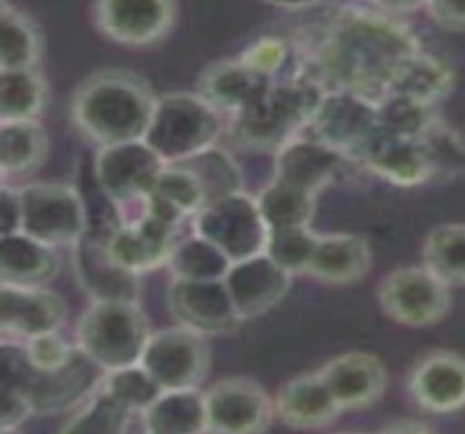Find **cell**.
Listing matches in <instances>:
<instances>
[{
  "mask_svg": "<svg viewBox=\"0 0 465 434\" xmlns=\"http://www.w3.org/2000/svg\"><path fill=\"white\" fill-rule=\"evenodd\" d=\"M221 133V112L199 92H171L158 96L144 143L160 155L164 164H180L214 146Z\"/></svg>",
  "mask_w": 465,
  "mask_h": 434,
  "instance_id": "obj_5",
  "label": "cell"
},
{
  "mask_svg": "<svg viewBox=\"0 0 465 434\" xmlns=\"http://www.w3.org/2000/svg\"><path fill=\"white\" fill-rule=\"evenodd\" d=\"M208 432L258 434L272 426L275 401L256 380L225 378L203 390Z\"/></svg>",
  "mask_w": 465,
  "mask_h": 434,
  "instance_id": "obj_13",
  "label": "cell"
},
{
  "mask_svg": "<svg viewBox=\"0 0 465 434\" xmlns=\"http://www.w3.org/2000/svg\"><path fill=\"white\" fill-rule=\"evenodd\" d=\"M166 164L144 140L99 146L94 160L96 186L116 208L143 203Z\"/></svg>",
  "mask_w": 465,
  "mask_h": 434,
  "instance_id": "obj_11",
  "label": "cell"
},
{
  "mask_svg": "<svg viewBox=\"0 0 465 434\" xmlns=\"http://www.w3.org/2000/svg\"><path fill=\"white\" fill-rule=\"evenodd\" d=\"M409 393L420 409L450 415L465 409V358L454 351H430L409 376Z\"/></svg>",
  "mask_w": 465,
  "mask_h": 434,
  "instance_id": "obj_21",
  "label": "cell"
},
{
  "mask_svg": "<svg viewBox=\"0 0 465 434\" xmlns=\"http://www.w3.org/2000/svg\"><path fill=\"white\" fill-rule=\"evenodd\" d=\"M319 242V234L311 227H289V230L269 232L264 253L280 264L286 273L306 275Z\"/></svg>",
  "mask_w": 465,
  "mask_h": 434,
  "instance_id": "obj_42",
  "label": "cell"
},
{
  "mask_svg": "<svg viewBox=\"0 0 465 434\" xmlns=\"http://www.w3.org/2000/svg\"><path fill=\"white\" fill-rule=\"evenodd\" d=\"M232 258L202 234L180 238L166 269L175 280H225Z\"/></svg>",
  "mask_w": 465,
  "mask_h": 434,
  "instance_id": "obj_34",
  "label": "cell"
},
{
  "mask_svg": "<svg viewBox=\"0 0 465 434\" xmlns=\"http://www.w3.org/2000/svg\"><path fill=\"white\" fill-rule=\"evenodd\" d=\"M319 373L343 412L370 409L387 390L385 362L370 351H345L328 360Z\"/></svg>",
  "mask_w": 465,
  "mask_h": 434,
  "instance_id": "obj_22",
  "label": "cell"
},
{
  "mask_svg": "<svg viewBox=\"0 0 465 434\" xmlns=\"http://www.w3.org/2000/svg\"><path fill=\"white\" fill-rule=\"evenodd\" d=\"M256 203L269 232L311 227L317 208V194L273 177L258 192Z\"/></svg>",
  "mask_w": 465,
  "mask_h": 434,
  "instance_id": "obj_32",
  "label": "cell"
},
{
  "mask_svg": "<svg viewBox=\"0 0 465 434\" xmlns=\"http://www.w3.org/2000/svg\"><path fill=\"white\" fill-rule=\"evenodd\" d=\"M46 103L48 84L40 70H0V123L35 121Z\"/></svg>",
  "mask_w": 465,
  "mask_h": 434,
  "instance_id": "obj_33",
  "label": "cell"
},
{
  "mask_svg": "<svg viewBox=\"0 0 465 434\" xmlns=\"http://www.w3.org/2000/svg\"><path fill=\"white\" fill-rule=\"evenodd\" d=\"M273 81L252 70L241 57L219 59L199 74L197 92L221 113L234 116L261 99Z\"/></svg>",
  "mask_w": 465,
  "mask_h": 434,
  "instance_id": "obj_23",
  "label": "cell"
},
{
  "mask_svg": "<svg viewBox=\"0 0 465 434\" xmlns=\"http://www.w3.org/2000/svg\"><path fill=\"white\" fill-rule=\"evenodd\" d=\"M275 417L291 428L312 430L330 426L341 415L339 401L323 382L322 373H302L275 393Z\"/></svg>",
  "mask_w": 465,
  "mask_h": 434,
  "instance_id": "obj_24",
  "label": "cell"
},
{
  "mask_svg": "<svg viewBox=\"0 0 465 434\" xmlns=\"http://www.w3.org/2000/svg\"><path fill=\"white\" fill-rule=\"evenodd\" d=\"M26 356L34 362L37 371H55V369L64 367L70 358L74 356V351L79 350L77 343H70L66 336H62L59 330H53V332L37 334L34 339L23 340Z\"/></svg>",
  "mask_w": 465,
  "mask_h": 434,
  "instance_id": "obj_43",
  "label": "cell"
},
{
  "mask_svg": "<svg viewBox=\"0 0 465 434\" xmlns=\"http://www.w3.org/2000/svg\"><path fill=\"white\" fill-rule=\"evenodd\" d=\"M92 20L107 40L147 48L169 35L177 20L175 0H94Z\"/></svg>",
  "mask_w": 465,
  "mask_h": 434,
  "instance_id": "obj_12",
  "label": "cell"
},
{
  "mask_svg": "<svg viewBox=\"0 0 465 434\" xmlns=\"http://www.w3.org/2000/svg\"><path fill=\"white\" fill-rule=\"evenodd\" d=\"M374 3L385 14L400 15V14L418 12V9L426 7V5H429V0H374Z\"/></svg>",
  "mask_w": 465,
  "mask_h": 434,
  "instance_id": "obj_48",
  "label": "cell"
},
{
  "mask_svg": "<svg viewBox=\"0 0 465 434\" xmlns=\"http://www.w3.org/2000/svg\"><path fill=\"white\" fill-rule=\"evenodd\" d=\"M180 164L188 168L199 182V186L203 190L205 205L213 203L216 199H223L227 194L245 190V179H242L239 164L232 160L227 151L216 144L202 151V153L188 157Z\"/></svg>",
  "mask_w": 465,
  "mask_h": 434,
  "instance_id": "obj_35",
  "label": "cell"
},
{
  "mask_svg": "<svg viewBox=\"0 0 465 434\" xmlns=\"http://www.w3.org/2000/svg\"><path fill=\"white\" fill-rule=\"evenodd\" d=\"M140 417L143 430L151 434L208 432L205 398L199 389L164 390Z\"/></svg>",
  "mask_w": 465,
  "mask_h": 434,
  "instance_id": "obj_29",
  "label": "cell"
},
{
  "mask_svg": "<svg viewBox=\"0 0 465 434\" xmlns=\"http://www.w3.org/2000/svg\"><path fill=\"white\" fill-rule=\"evenodd\" d=\"M323 92L300 74L273 81L261 99L232 116L227 135L241 149L275 153L291 138L306 132Z\"/></svg>",
  "mask_w": 465,
  "mask_h": 434,
  "instance_id": "obj_3",
  "label": "cell"
},
{
  "mask_svg": "<svg viewBox=\"0 0 465 434\" xmlns=\"http://www.w3.org/2000/svg\"><path fill=\"white\" fill-rule=\"evenodd\" d=\"M210 362L213 354L205 336L177 323L175 328L151 332L140 365L164 390H183L202 387L208 378Z\"/></svg>",
  "mask_w": 465,
  "mask_h": 434,
  "instance_id": "obj_9",
  "label": "cell"
},
{
  "mask_svg": "<svg viewBox=\"0 0 465 434\" xmlns=\"http://www.w3.org/2000/svg\"><path fill=\"white\" fill-rule=\"evenodd\" d=\"M352 157L311 133H300L273 153V177L319 194L345 173Z\"/></svg>",
  "mask_w": 465,
  "mask_h": 434,
  "instance_id": "obj_18",
  "label": "cell"
},
{
  "mask_svg": "<svg viewBox=\"0 0 465 434\" xmlns=\"http://www.w3.org/2000/svg\"><path fill=\"white\" fill-rule=\"evenodd\" d=\"M293 275L275 264L267 253L232 262L225 275V286L239 311L242 323L272 312L291 291Z\"/></svg>",
  "mask_w": 465,
  "mask_h": 434,
  "instance_id": "obj_19",
  "label": "cell"
},
{
  "mask_svg": "<svg viewBox=\"0 0 465 434\" xmlns=\"http://www.w3.org/2000/svg\"><path fill=\"white\" fill-rule=\"evenodd\" d=\"M151 339L140 301H92L77 323V347L105 371L143 360Z\"/></svg>",
  "mask_w": 465,
  "mask_h": 434,
  "instance_id": "obj_4",
  "label": "cell"
},
{
  "mask_svg": "<svg viewBox=\"0 0 465 434\" xmlns=\"http://www.w3.org/2000/svg\"><path fill=\"white\" fill-rule=\"evenodd\" d=\"M134 412L123 401L99 387L90 399H85L79 409H74L68 421L62 426V432L73 434H121L127 430V423Z\"/></svg>",
  "mask_w": 465,
  "mask_h": 434,
  "instance_id": "obj_38",
  "label": "cell"
},
{
  "mask_svg": "<svg viewBox=\"0 0 465 434\" xmlns=\"http://www.w3.org/2000/svg\"><path fill=\"white\" fill-rule=\"evenodd\" d=\"M105 369H101L88 354L77 350L64 367L55 371H37L29 390L35 415H55L74 410L99 390Z\"/></svg>",
  "mask_w": 465,
  "mask_h": 434,
  "instance_id": "obj_20",
  "label": "cell"
},
{
  "mask_svg": "<svg viewBox=\"0 0 465 434\" xmlns=\"http://www.w3.org/2000/svg\"><path fill=\"white\" fill-rule=\"evenodd\" d=\"M23 232V201L20 190L3 182L0 188V236Z\"/></svg>",
  "mask_w": 465,
  "mask_h": 434,
  "instance_id": "obj_46",
  "label": "cell"
},
{
  "mask_svg": "<svg viewBox=\"0 0 465 434\" xmlns=\"http://www.w3.org/2000/svg\"><path fill=\"white\" fill-rule=\"evenodd\" d=\"M378 132V101L354 90L323 92L306 133L356 160Z\"/></svg>",
  "mask_w": 465,
  "mask_h": 434,
  "instance_id": "obj_10",
  "label": "cell"
},
{
  "mask_svg": "<svg viewBox=\"0 0 465 434\" xmlns=\"http://www.w3.org/2000/svg\"><path fill=\"white\" fill-rule=\"evenodd\" d=\"M424 267L448 286H465V223L440 225L424 242Z\"/></svg>",
  "mask_w": 465,
  "mask_h": 434,
  "instance_id": "obj_37",
  "label": "cell"
},
{
  "mask_svg": "<svg viewBox=\"0 0 465 434\" xmlns=\"http://www.w3.org/2000/svg\"><path fill=\"white\" fill-rule=\"evenodd\" d=\"M378 303L391 321L407 328H429L450 311V286L424 264L402 267L382 278Z\"/></svg>",
  "mask_w": 465,
  "mask_h": 434,
  "instance_id": "obj_8",
  "label": "cell"
},
{
  "mask_svg": "<svg viewBox=\"0 0 465 434\" xmlns=\"http://www.w3.org/2000/svg\"><path fill=\"white\" fill-rule=\"evenodd\" d=\"M437 121V105L413 99L400 92L378 99V132L396 135V138L420 140L426 129Z\"/></svg>",
  "mask_w": 465,
  "mask_h": 434,
  "instance_id": "obj_36",
  "label": "cell"
},
{
  "mask_svg": "<svg viewBox=\"0 0 465 434\" xmlns=\"http://www.w3.org/2000/svg\"><path fill=\"white\" fill-rule=\"evenodd\" d=\"M407 419H402V423H393V426H387V432H430V426H424V423H404Z\"/></svg>",
  "mask_w": 465,
  "mask_h": 434,
  "instance_id": "obj_50",
  "label": "cell"
},
{
  "mask_svg": "<svg viewBox=\"0 0 465 434\" xmlns=\"http://www.w3.org/2000/svg\"><path fill=\"white\" fill-rule=\"evenodd\" d=\"M68 306L62 295L46 286L0 284V332L3 339L29 340L37 334L59 330Z\"/></svg>",
  "mask_w": 465,
  "mask_h": 434,
  "instance_id": "obj_17",
  "label": "cell"
},
{
  "mask_svg": "<svg viewBox=\"0 0 465 434\" xmlns=\"http://www.w3.org/2000/svg\"><path fill=\"white\" fill-rule=\"evenodd\" d=\"M191 223L194 234H202L223 249L232 262L262 253L269 238V227L258 210L256 197L245 190L203 205Z\"/></svg>",
  "mask_w": 465,
  "mask_h": 434,
  "instance_id": "obj_7",
  "label": "cell"
},
{
  "mask_svg": "<svg viewBox=\"0 0 465 434\" xmlns=\"http://www.w3.org/2000/svg\"><path fill=\"white\" fill-rule=\"evenodd\" d=\"M143 208V203H140ZM180 227L158 216L140 212L134 219H125L107 238L112 256L123 267L143 275L169 264L173 249L180 242Z\"/></svg>",
  "mask_w": 465,
  "mask_h": 434,
  "instance_id": "obj_16",
  "label": "cell"
},
{
  "mask_svg": "<svg viewBox=\"0 0 465 434\" xmlns=\"http://www.w3.org/2000/svg\"><path fill=\"white\" fill-rule=\"evenodd\" d=\"M155 94L151 84L132 70L110 68L92 73L68 101L70 124L96 146L144 140L153 118Z\"/></svg>",
  "mask_w": 465,
  "mask_h": 434,
  "instance_id": "obj_2",
  "label": "cell"
},
{
  "mask_svg": "<svg viewBox=\"0 0 465 434\" xmlns=\"http://www.w3.org/2000/svg\"><path fill=\"white\" fill-rule=\"evenodd\" d=\"M45 35L29 14L9 0L0 3V70H31L40 66Z\"/></svg>",
  "mask_w": 465,
  "mask_h": 434,
  "instance_id": "obj_30",
  "label": "cell"
},
{
  "mask_svg": "<svg viewBox=\"0 0 465 434\" xmlns=\"http://www.w3.org/2000/svg\"><path fill=\"white\" fill-rule=\"evenodd\" d=\"M420 144L429 162L430 182H448L465 175V140L440 118L426 129Z\"/></svg>",
  "mask_w": 465,
  "mask_h": 434,
  "instance_id": "obj_39",
  "label": "cell"
},
{
  "mask_svg": "<svg viewBox=\"0 0 465 434\" xmlns=\"http://www.w3.org/2000/svg\"><path fill=\"white\" fill-rule=\"evenodd\" d=\"M356 162H361L371 175L396 186L411 188L430 182V168L420 140L376 132L374 138L356 155Z\"/></svg>",
  "mask_w": 465,
  "mask_h": 434,
  "instance_id": "obj_25",
  "label": "cell"
},
{
  "mask_svg": "<svg viewBox=\"0 0 465 434\" xmlns=\"http://www.w3.org/2000/svg\"><path fill=\"white\" fill-rule=\"evenodd\" d=\"M371 271V249L363 236L326 234L319 236L308 278L328 286L356 284Z\"/></svg>",
  "mask_w": 465,
  "mask_h": 434,
  "instance_id": "obj_27",
  "label": "cell"
},
{
  "mask_svg": "<svg viewBox=\"0 0 465 434\" xmlns=\"http://www.w3.org/2000/svg\"><path fill=\"white\" fill-rule=\"evenodd\" d=\"M429 12L448 31H465V0H429Z\"/></svg>",
  "mask_w": 465,
  "mask_h": 434,
  "instance_id": "obj_47",
  "label": "cell"
},
{
  "mask_svg": "<svg viewBox=\"0 0 465 434\" xmlns=\"http://www.w3.org/2000/svg\"><path fill=\"white\" fill-rule=\"evenodd\" d=\"M110 234L112 232L90 227L85 236L73 245V267L79 286L92 301H140L143 295L140 275L116 262L107 245Z\"/></svg>",
  "mask_w": 465,
  "mask_h": 434,
  "instance_id": "obj_15",
  "label": "cell"
},
{
  "mask_svg": "<svg viewBox=\"0 0 465 434\" xmlns=\"http://www.w3.org/2000/svg\"><path fill=\"white\" fill-rule=\"evenodd\" d=\"M291 57V46L289 42L282 37H258L253 44H250L245 51L241 53V59L247 64L252 70L264 74V77L275 79L282 73L286 62Z\"/></svg>",
  "mask_w": 465,
  "mask_h": 434,
  "instance_id": "obj_44",
  "label": "cell"
},
{
  "mask_svg": "<svg viewBox=\"0 0 465 434\" xmlns=\"http://www.w3.org/2000/svg\"><path fill=\"white\" fill-rule=\"evenodd\" d=\"M452 90L454 70L443 59L420 51L411 55L407 62L400 64V68L389 81L387 94L389 92H400V94H409L413 99L437 105Z\"/></svg>",
  "mask_w": 465,
  "mask_h": 434,
  "instance_id": "obj_31",
  "label": "cell"
},
{
  "mask_svg": "<svg viewBox=\"0 0 465 434\" xmlns=\"http://www.w3.org/2000/svg\"><path fill=\"white\" fill-rule=\"evenodd\" d=\"M62 271L57 249L15 232L0 236V284L46 286Z\"/></svg>",
  "mask_w": 465,
  "mask_h": 434,
  "instance_id": "obj_26",
  "label": "cell"
},
{
  "mask_svg": "<svg viewBox=\"0 0 465 434\" xmlns=\"http://www.w3.org/2000/svg\"><path fill=\"white\" fill-rule=\"evenodd\" d=\"M262 3L273 5V7L280 9H308L315 7L319 0H262Z\"/></svg>",
  "mask_w": 465,
  "mask_h": 434,
  "instance_id": "obj_49",
  "label": "cell"
},
{
  "mask_svg": "<svg viewBox=\"0 0 465 434\" xmlns=\"http://www.w3.org/2000/svg\"><path fill=\"white\" fill-rule=\"evenodd\" d=\"M20 190L23 232L53 247H73L90 230L84 199L66 183H26Z\"/></svg>",
  "mask_w": 465,
  "mask_h": 434,
  "instance_id": "obj_6",
  "label": "cell"
},
{
  "mask_svg": "<svg viewBox=\"0 0 465 434\" xmlns=\"http://www.w3.org/2000/svg\"><path fill=\"white\" fill-rule=\"evenodd\" d=\"M166 306L177 323L203 336L232 334L242 319L223 280H171Z\"/></svg>",
  "mask_w": 465,
  "mask_h": 434,
  "instance_id": "obj_14",
  "label": "cell"
},
{
  "mask_svg": "<svg viewBox=\"0 0 465 434\" xmlns=\"http://www.w3.org/2000/svg\"><path fill=\"white\" fill-rule=\"evenodd\" d=\"M101 389L114 395L118 401H123L132 412H138V415H143L164 393L158 380L151 376L140 362L105 371Z\"/></svg>",
  "mask_w": 465,
  "mask_h": 434,
  "instance_id": "obj_41",
  "label": "cell"
},
{
  "mask_svg": "<svg viewBox=\"0 0 465 434\" xmlns=\"http://www.w3.org/2000/svg\"><path fill=\"white\" fill-rule=\"evenodd\" d=\"M147 197L158 199L183 221H193L194 214L205 205L202 186L193 173L182 164H166L162 168Z\"/></svg>",
  "mask_w": 465,
  "mask_h": 434,
  "instance_id": "obj_40",
  "label": "cell"
},
{
  "mask_svg": "<svg viewBox=\"0 0 465 434\" xmlns=\"http://www.w3.org/2000/svg\"><path fill=\"white\" fill-rule=\"evenodd\" d=\"M420 51L413 31L391 14L343 9L323 29L297 74L326 92L345 88L378 101L400 64Z\"/></svg>",
  "mask_w": 465,
  "mask_h": 434,
  "instance_id": "obj_1",
  "label": "cell"
},
{
  "mask_svg": "<svg viewBox=\"0 0 465 434\" xmlns=\"http://www.w3.org/2000/svg\"><path fill=\"white\" fill-rule=\"evenodd\" d=\"M51 143L46 129L37 121L0 123V173L9 177H26L45 166Z\"/></svg>",
  "mask_w": 465,
  "mask_h": 434,
  "instance_id": "obj_28",
  "label": "cell"
},
{
  "mask_svg": "<svg viewBox=\"0 0 465 434\" xmlns=\"http://www.w3.org/2000/svg\"><path fill=\"white\" fill-rule=\"evenodd\" d=\"M35 415L29 393L18 389L0 387V432L18 430Z\"/></svg>",
  "mask_w": 465,
  "mask_h": 434,
  "instance_id": "obj_45",
  "label": "cell"
}]
</instances>
